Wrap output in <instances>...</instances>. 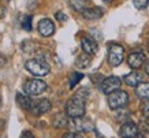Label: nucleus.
I'll return each mask as SVG.
<instances>
[{
	"instance_id": "nucleus-1",
	"label": "nucleus",
	"mask_w": 149,
	"mask_h": 138,
	"mask_svg": "<svg viewBox=\"0 0 149 138\" xmlns=\"http://www.w3.org/2000/svg\"><path fill=\"white\" fill-rule=\"evenodd\" d=\"M85 102L86 100L78 97L74 94V97H71L66 102V108L64 111L68 115V118H81V116H85L86 108H85Z\"/></svg>"
},
{
	"instance_id": "nucleus-2",
	"label": "nucleus",
	"mask_w": 149,
	"mask_h": 138,
	"mask_svg": "<svg viewBox=\"0 0 149 138\" xmlns=\"http://www.w3.org/2000/svg\"><path fill=\"white\" fill-rule=\"evenodd\" d=\"M25 68L27 71L33 74L34 77H45L49 74V64L41 58H34V59H30L25 63Z\"/></svg>"
},
{
	"instance_id": "nucleus-3",
	"label": "nucleus",
	"mask_w": 149,
	"mask_h": 138,
	"mask_svg": "<svg viewBox=\"0 0 149 138\" xmlns=\"http://www.w3.org/2000/svg\"><path fill=\"white\" fill-rule=\"evenodd\" d=\"M129 104V94L125 90H115L108 94V105L111 109H119Z\"/></svg>"
},
{
	"instance_id": "nucleus-4",
	"label": "nucleus",
	"mask_w": 149,
	"mask_h": 138,
	"mask_svg": "<svg viewBox=\"0 0 149 138\" xmlns=\"http://www.w3.org/2000/svg\"><path fill=\"white\" fill-rule=\"evenodd\" d=\"M47 90V84L44 81L38 79V78H33L29 79L23 84V92L29 96H38L42 94Z\"/></svg>"
},
{
	"instance_id": "nucleus-5",
	"label": "nucleus",
	"mask_w": 149,
	"mask_h": 138,
	"mask_svg": "<svg viewBox=\"0 0 149 138\" xmlns=\"http://www.w3.org/2000/svg\"><path fill=\"white\" fill-rule=\"evenodd\" d=\"M125 59V49L119 44H111L108 47V63L112 67H118Z\"/></svg>"
},
{
	"instance_id": "nucleus-6",
	"label": "nucleus",
	"mask_w": 149,
	"mask_h": 138,
	"mask_svg": "<svg viewBox=\"0 0 149 138\" xmlns=\"http://www.w3.org/2000/svg\"><path fill=\"white\" fill-rule=\"evenodd\" d=\"M120 86H122V79L119 77L111 75V77H107L105 79H103V82L100 84V90L104 94H109L112 92H115V90H118Z\"/></svg>"
},
{
	"instance_id": "nucleus-7",
	"label": "nucleus",
	"mask_w": 149,
	"mask_h": 138,
	"mask_svg": "<svg viewBox=\"0 0 149 138\" xmlns=\"http://www.w3.org/2000/svg\"><path fill=\"white\" fill-rule=\"evenodd\" d=\"M68 127H71L74 131L78 133H85V131H92L93 130V125L89 119H86L84 116L81 118H72L68 123Z\"/></svg>"
},
{
	"instance_id": "nucleus-8",
	"label": "nucleus",
	"mask_w": 149,
	"mask_h": 138,
	"mask_svg": "<svg viewBox=\"0 0 149 138\" xmlns=\"http://www.w3.org/2000/svg\"><path fill=\"white\" fill-rule=\"evenodd\" d=\"M138 133H140L138 125L131 122V120H129L126 123H122L120 129H119V135L122 138H134L138 135Z\"/></svg>"
},
{
	"instance_id": "nucleus-9",
	"label": "nucleus",
	"mask_w": 149,
	"mask_h": 138,
	"mask_svg": "<svg viewBox=\"0 0 149 138\" xmlns=\"http://www.w3.org/2000/svg\"><path fill=\"white\" fill-rule=\"evenodd\" d=\"M51 108H52V104H51L49 100H47V98H42V100H38L33 104L32 107V114L36 116H41L47 114L48 111H51Z\"/></svg>"
},
{
	"instance_id": "nucleus-10",
	"label": "nucleus",
	"mask_w": 149,
	"mask_h": 138,
	"mask_svg": "<svg viewBox=\"0 0 149 138\" xmlns=\"http://www.w3.org/2000/svg\"><path fill=\"white\" fill-rule=\"evenodd\" d=\"M37 29H38V33H40L42 37H51L55 33V25L54 22L48 18L41 19L38 25H37Z\"/></svg>"
},
{
	"instance_id": "nucleus-11",
	"label": "nucleus",
	"mask_w": 149,
	"mask_h": 138,
	"mask_svg": "<svg viewBox=\"0 0 149 138\" xmlns=\"http://www.w3.org/2000/svg\"><path fill=\"white\" fill-rule=\"evenodd\" d=\"M81 47H82V51L85 52V54L91 55V56H93V55L97 54V51H99V45H97V43H96L93 38H89V37H84L81 40Z\"/></svg>"
},
{
	"instance_id": "nucleus-12",
	"label": "nucleus",
	"mask_w": 149,
	"mask_h": 138,
	"mask_svg": "<svg viewBox=\"0 0 149 138\" xmlns=\"http://www.w3.org/2000/svg\"><path fill=\"white\" fill-rule=\"evenodd\" d=\"M144 78H145V75L142 74V72H140V71H133V72H130V74L125 75L123 81H125V84H126L127 86L136 88V86H138L141 82H144Z\"/></svg>"
},
{
	"instance_id": "nucleus-13",
	"label": "nucleus",
	"mask_w": 149,
	"mask_h": 138,
	"mask_svg": "<svg viewBox=\"0 0 149 138\" xmlns=\"http://www.w3.org/2000/svg\"><path fill=\"white\" fill-rule=\"evenodd\" d=\"M145 60H146V58H145V55L141 54V52H133V54H130L129 58H127L129 66H130L131 68H134V70H138L145 63Z\"/></svg>"
},
{
	"instance_id": "nucleus-14",
	"label": "nucleus",
	"mask_w": 149,
	"mask_h": 138,
	"mask_svg": "<svg viewBox=\"0 0 149 138\" xmlns=\"http://www.w3.org/2000/svg\"><path fill=\"white\" fill-rule=\"evenodd\" d=\"M104 15V11L100 7H86L82 11V17L86 21H95V19H100Z\"/></svg>"
},
{
	"instance_id": "nucleus-15",
	"label": "nucleus",
	"mask_w": 149,
	"mask_h": 138,
	"mask_svg": "<svg viewBox=\"0 0 149 138\" xmlns=\"http://www.w3.org/2000/svg\"><path fill=\"white\" fill-rule=\"evenodd\" d=\"M17 104H18L19 108H22L25 111H30L34 102H33V100L30 98L29 94L25 96V94H22V93H18L17 94Z\"/></svg>"
},
{
	"instance_id": "nucleus-16",
	"label": "nucleus",
	"mask_w": 149,
	"mask_h": 138,
	"mask_svg": "<svg viewBox=\"0 0 149 138\" xmlns=\"http://www.w3.org/2000/svg\"><path fill=\"white\" fill-rule=\"evenodd\" d=\"M115 120L119 122V123H126L129 120L131 119V111L129 108L123 107V108H119V109H115Z\"/></svg>"
},
{
	"instance_id": "nucleus-17",
	"label": "nucleus",
	"mask_w": 149,
	"mask_h": 138,
	"mask_svg": "<svg viewBox=\"0 0 149 138\" xmlns=\"http://www.w3.org/2000/svg\"><path fill=\"white\" fill-rule=\"evenodd\" d=\"M136 96L140 100H149V82H141L138 86H136Z\"/></svg>"
},
{
	"instance_id": "nucleus-18",
	"label": "nucleus",
	"mask_w": 149,
	"mask_h": 138,
	"mask_svg": "<svg viewBox=\"0 0 149 138\" xmlns=\"http://www.w3.org/2000/svg\"><path fill=\"white\" fill-rule=\"evenodd\" d=\"M91 63H92L91 55L85 54V52L75 59V66H77L78 68H88V67L91 66Z\"/></svg>"
},
{
	"instance_id": "nucleus-19",
	"label": "nucleus",
	"mask_w": 149,
	"mask_h": 138,
	"mask_svg": "<svg viewBox=\"0 0 149 138\" xmlns=\"http://www.w3.org/2000/svg\"><path fill=\"white\" fill-rule=\"evenodd\" d=\"M68 123H70V120H68V115H63V114H59V115L55 116L54 119V126L56 129H64V127H67Z\"/></svg>"
},
{
	"instance_id": "nucleus-20",
	"label": "nucleus",
	"mask_w": 149,
	"mask_h": 138,
	"mask_svg": "<svg viewBox=\"0 0 149 138\" xmlns=\"http://www.w3.org/2000/svg\"><path fill=\"white\" fill-rule=\"evenodd\" d=\"M68 4L74 11L77 13H81L86 8V4H88V0H68Z\"/></svg>"
},
{
	"instance_id": "nucleus-21",
	"label": "nucleus",
	"mask_w": 149,
	"mask_h": 138,
	"mask_svg": "<svg viewBox=\"0 0 149 138\" xmlns=\"http://www.w3.org/2000/svg\"><path fill=\"white\" fill-rule=\"evenodd\" d=\"M82 78H84V74H81V72H72L71 75H70V82H68V86L72 89V88H74V86H75V85H77L78 82L82 79Z\"/></svg>"
},
{
	"instance_id": "nucleus-22",
	"label": "nucleus",
	"mask_w": 149,
	"mask_h": 138,
	"mask_svg": "<svg viewBox=\"0 0 149 138\" xmlns=\"http://www.w3.org/2000/svg\"><path fill=\"white\" fill-rule=\"evenodd\" d=\"M21 26H22L23 30L30 31L32 30V15H25L21 21Z\"/></svg>"
},
{
	"instance_id": "nucleus-23",
	"label": "nucleus",
	"mask_w": 149,
	"mask_h": 138,
	"mask_svg": "<svg viewBox=\"0 0 149 138\" xmlns=\"http://www.w3.org/2000/svg\"><path fill=\"white\" fill-rule=\"evenodd\" d=\"M133 4L137 10H145L149 4V0H133Z\"/></svg>"
},
{
	"instance_id": "nucleus-24",
	"label": "nucleus",
	"mask_w": 149,
	"mask_h": 138,
	"mask_svg": "<svg viewBox=\"0 0 149 138\" xmlns=\"http://www.w3.org/2000/svg\"><path fill=\"white\" fill-rule=\"evenodd\" d=\"M34 47H36V45L33 44V43H30V41H23L22 43V51L25 52V54H30V52H33Z\"/></svg>"
},
{
	"instance_id": "nucleus-25",
	"label": "nucleus",
	"mask_w": 149,
	"mask_h": 138,
	"mask_svg": "<svg viewBox=\"0 0 149 138\" xmlns=\"http://www.w3.org/2000/svg\"><path fill=\"white\" fill-rule=\"evenodd\" d=\"M89 93H91V92H89V89L82 88V89H79L77 93H75V96H78V97H81V98H84V100H86V98H88V96H89Z\"/></svg>"
},
{
	"instance_id": "nucleus-26",
	"label": "nucleus",
	"mask_w": 149,
	"mask_h": 138,
	"mask_svg": "<svg viewBox=\"0 0 149 138\" xmlns=\"http://www.w3.org/2000/svg\"><path fill=\"white\" fill-rule=\"evenodd\" d=\"M62 138H84L82 137L81 133H78V131H70V133H66Z\"/></svg>"
},
{
	"instance_id": "nucleus-27",
	"label": "nucleus",
	"mask_w": 149,
	"mask_h": 138,
	"mask_svg": "<svg viewBox=\"0 0 149 138\" xmlns=\"http://www.w3.org/2000/svg\"><path fill=\"white\" fill-rule=\"evenodd\" d=\"M142 114L146 119H149V100L144 101V104H142Z\"/></svg>"
},
{
	"instance_id": "nucleus-28",
	"label": "nucleus",
	"mask_w": 149,
	"mask_h": 138,
	"mask_svg": "<svg viewBox=\"0 0 149 138\" xmlns=\"http://www.w3.org/2000/svg\"><path fill=\"white\" fill-rule=\"evenodd\" d=\"M55 17H56V19H59L60 22H64V21L67 19V17H66L63 13H56L55 14Z\"/></svg>"
},
{
	"instance_id": "nucleus-29",
	"label": "nucleus",
	"mask_w": 149,
	"mask_h": 138,
	"mask_svg": "<svg viewBox=\"0 0 149 138\" xmlns=\"http://www.w3.org/2000/svg\"><path fill=\"white\" fill-rule=\"evenodd\" d=\"M138 127H140V131H149V123L146 122H142Z\"/></svg>"
},
{
	"instance_id": "nucleus-30",
	"label": "nucleus",
	"mask_w": 149,
	"mask_h": 138,
	"mask_svg": "<svg viewBox=\"0 0 149 138\" xmlns=\"http://www.w3.org/2000/svg\"><path fill=\"white\" fill-rule=\"evenodd\" d=\"M137 138H149V131H140Z\"/></svg>"
},
{
	"instance_id": "nucleus-31",
	"label": "nucleus",
	"mask_w": 149,
	"mask_h": 138,
	"mask_svg": "<svg viewBox=\"0 0 149 138\" xmlns=\"http://www.w3.org/2000/svg\"><path fill=\"white\" fill-rule=\"evenodd\" d=\"M21 138H34V135H33L30 131H23L22 135H21Z\"/></svg>"
},
{
	"instance_id": "nucleus-32",
	"label": "nucleus",
	"mask_w": 149,
	"mask_h": 138,
	"mask_svg": "<svg viewBox=\"0 0 149 138\" xmlns=\"http://www.w3.org/2000/svg\"><path fill=\"white\" fill-rule=\"evenodd\" d=\"M145 72H146V75H149V60L145 64Z\"/></svg>"
},
{
	"instance_id": "nucleus-33",
	"label": "nucleus",
	"mask_w": 149,
	"mask_h": 138,
	"mask_svg": "<svg viewBox=\"0 0 149 138\" xmlns=\"http://www.w3.org/2000/svg\"><path fill=\"white\" fill-rule=\"evenodd\" d=\"M104 3H111V1H113V0H103Z\"/></svg>"
},
{
	"instance_id": "nucleus-34",
	"label": "nucleus",
	"mask_w": 149,
	"mask_h": 138,
	"mask_svg": "<svg viewBox=\"0 0 149 138\" xmlns=\"http://www.w3.org/2000/svg\"><path fill=\"white\" fill-rule=\"evenodd\" d=\"M1 66H3V60L0 59V68H1Z\"/></svg>"
},
{
	"instance_id": "nucleus-35",
	"label": "nucleus",
	"mask_w": 149,
	"mask_h": 138,
	"mask_svg": "<svg viewBox=\"0 0 149 138\" xmlns=\"http://www.w3.org/2000/svg\"><path fill=\"white\" fill-rule=\"evenodd\" d=\"M0 107H1V98H0Z\"/></svg>"
},
{
	"instance_id": "nucleus-36",
	"label": "nucleus",
	"mask_w": 149,
	"mask_h": 138,
	"mask_svg": "<svg viewBox=\"0 0 149 138\" xmlns=\"http://www.w3.org/2000/svg\"><path fill=\"white\" fill-rule=\"evenodd\" d=\"M148 51H149V44H148Z\"/></svg>"
},
{
	"instance_id": "nucleus-37",
	"label": "nucleus",
	"mask_w": 149,
	"mask_h": 138,
	"mask_svg": "<svg viewBox=\"0 0 149 138\" xmlns=\"http://www.w3.org/2000/svg\"><path fill=\"white\" fill-rule=\"evenodd\" d=\"M6 1H8V0H6Z\"/></svg>"
}]
</instances>
